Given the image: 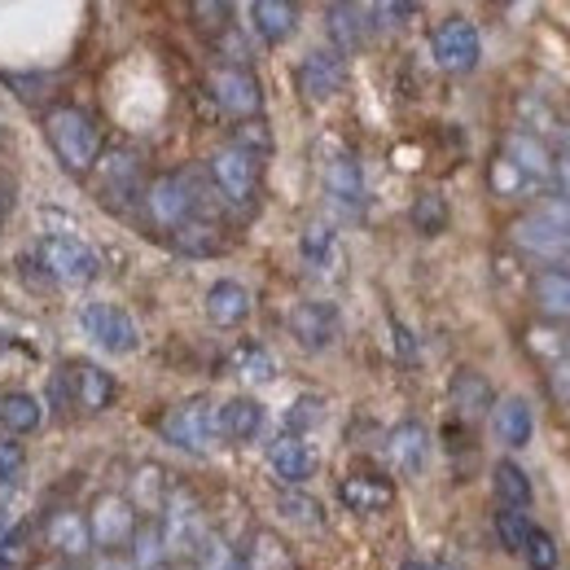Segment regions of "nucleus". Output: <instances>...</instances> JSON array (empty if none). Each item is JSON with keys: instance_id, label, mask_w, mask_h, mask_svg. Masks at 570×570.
Returning <instances> with one entry per match:
<instances>
[{"instance_id": "09e8293b", "label": "nucleus", "mask_w": 570, "mask_h": 570, "mask_svg": "<svg viewBox=\"0 0 570 570\" xmlns=\"http://www.w3.org/2000/svg\"><path fill=\"white\" fill-rule=\"evenodd\" d=\"M4 531H9V518H4V509H0V540H4Z\"/></svg>"}, {"instance_id": "c756f323", "label": "nucleus", "mask_w": 570, "mask_h": 570, "mask_svg": "<svg viewBox=\"0 0 570 570\" xmlns=\"http://www.w3.org/2000/svg\"><path fill=\"white\" fill-rule=\"evenodd\" d=\"M452 404L465 413V417H483L492 409V386L474 373V368H461L452 377Z\"/></svg>"}, {"instance_id": "8fccbe9b", "label": "nucleus", "mask_w": 570, "mask_h": 570, "mask_svg": "<svg viewBox=\"0 0 570 570\" xmlns=\"http://www.w3.org/2000/svg\"><path fill=\"white\" fill-rule=\"evenodd\" d=\"M0 194H4V185H0ZM0 224H4V198H0Z\"/></svg>"}, {"instance_id": "cd10ccee", "label": "nucleus", "mask_w": 570, "mask_h": 570, "mask_svg": "<svg viewBox=\"0 0 570 570\" xmlns=\"http://www.w3.org/2000/svg\"><path fill=\"white\" fill-rule=\"evenodd\" d=\"M45 422V409H40V400L36 395H27V391H9L4 400H0V426L9 439H22V434H36Z\"/></svg>"}, {"instance_id": "f8f14e48", "label": "nucleus", "mask_w": 570, "mask_h": 570, "mask_svg": "<svg viewBox=\"0 0 570 570\" xmlns=\"http://www.w3.org/2000/svg\"><path fill=\"white\" fill-rule=\"evenodd\" d=\"M343 83H347V62L338 49H316L298 62V92L307 101H330L343 92Z\"/></svg>"}, {"instance_id": "ea45409f", "label": "nucleus", "mask_w": 570, "mask_h": 570, "mask_svg": "<svg viewBox=\"0 0 570 570\" xmlns=\"http://www.w3.org/2000/svg\"><path fill=\"white\" fill-rule=\"evenodd\" d=\"M22 465H27V448L4 434V439H0V483H13V479L22 474Z\"/></svg>"}, {"instance_id": "603ef678", "label": "nucleus", "mask_w": 570, "mask_h": 570, "mask_svg": "<svg viewBox=\"0 0 570 570\" xmlns=\"http://www.w3.org/2000/svg\"><path fill=\"white\" fill-rule=\"evenodd\" d=\"M567 277H570V255H567Z\"/></svg>"}, {"instance_id": "c03bdc74", "label": "nucleus", "mask_w": 570, "mask_h": 570, "mask_svg": "<svg viewBox=\"0 0 570 570\" xmlns=\"http://www.w3.org/2000/svg\"><path fill=\"white\" fill-rule=\"evenodd\" d=\"M553 180H558V189H562V198L570 203V158H553Z\"/></svg>"}, {"instance_id": "bb28decb", "label": "nucleus", "mask_w": 570, "mask_h": 570, "mask_svg": "<svg viewBox=\"0 0 570 570\" xmlns=\"http://www.w3.org/2000/svg\"><path fill=\"white\" fill-rule=\"evenodd\" d=\"M338 500H343L352 513H377V509H386V504L395 500V488H391L386 479L352 474V479H343V488H338Z\"/></svg>"}, {"instance_id": "f257e3e1", "label": "nucleus", "mask_w": 570, "mask_h": 570, "mask_svg": "<svg viewBox=\"0 0 570 570\" xmlns=\"http://www.w3.org/2000/svg\"><path fill=\"white\" fill-rule=\"evenodd\" d=\"M45 132H49L53 154L62 158V167H71V171L97 167V158H101V128H97V119H92L88 110H79V106H58V110H49Z\"/></svg>"}, {"instance_id": "a19ab883", "label": "nucleus", "mask_w": 570, "mask_h": 570, "mask_svg": "<svg viewBox=\"0 0 570 570\" xmlns=\"http://www.w3.org/2000/svg\"><path fill=\"white\" fill-rule=\"evenodd\" d=\"M237 149H246V154H268L273 149V137H268V124H259V119H246L242 128H237Z\"/></svg>"}, {"instance_id": "f704fd0d", "label": "nucleus", "mask_w": 570, "mask_h": 570, "mask_svg": "<svg viewBox=\"0 0 570 570\" xmlns=\"http://www.w3.org/2000/svg\"><path fill=\"white\" fill-rule=\"evenodd\" d=\"M413 224H417V233H422V237H439V233H443V224H448V207H443V198H439V194H422V198L413 203Z\"/></svg>"}, {"instance_id": "39448f33", "label": "nucleus", "mask_w": 570, "mask_h": 570, "mask_svg": "<svg viewBox=\"0 0 570 570\" xmlns=\"http://www.w3.org/2000/svg\"><path fill=\"white\" fill-rule=\"evenodd\" d=\"M158 434L180 452H212L215 443V409L207 400H185L163 413Z\"/></svg>"}, {"instance_id": "3c124183", "label": "nucleus", "mask_w": 570, "mask_h": 570, "mask_svg": "<svg viewBox=\"0 0 570 570\" xmlns=\"http://www.w3.org/2000/svg\"><path fill=\"white\" fill-rule=\"evenodd\" d=\"M36 570H62V567H53V562H45V567H36Z\"/></svg>"}, {"instance_id": "5701e85b", "label": "nucleus", "mask_w": 570, "mask_h": 570, "mask_svg": "<svg viewBox=\"0 0 570 570\" xmlns=\"http://www.w3.org/2000/svg\"><path fill=\"white\" fill-rule=\"evenodd\" d=\"M49 549L62 558H88L92 535H88V518L75 509H58L49 513Z\"/></svg>"}, {"instance_id": "4468645a", "label": "nucleus", "mask_w": 570, "mask_h": 570, "mask_svg": "<svg viewBox=\"0 0 570 570\" xmlns=\"http://www.w3.org/2000/svg\"><path fill=\"white\" fill-rule=\"evenodd\" d=\"M325 198L343 215L364 212V171L352 154H334L325 163Z\"/></svg>"}, {"instance_id": "7ed1b4c3", "label": "nucleus", "mask_w": 570, "mask_h": 570, "mask_svg": "<svg viewBox=\"0 0 570 570\" xmlns=\"http://www.w3.org/2000/svg\"><path fill=\"white\" fill-rule=\"evenodd\" d=\"M36 259L40 268L62 285H88L97 273H101V259L88 242H79L71 233H49L40 246H36Z\"/></svg>"}, {"instance_id": "a878e982", "label": "nucleus", "mask_w": 570, "mask_h": 570, "mask_svg": "<svg viewBox=\"0 0 570 570\" xmlns=\"http://www.w3.org/2000/svg\"><path fill=\"white\" fill-rule=\"evenodd\" d=\"M250 22H255L259 40L282 45V40L294 36V27H298V9L289 0H259V4H250Z\"/></svg>"}, {"instance_id": "e433bc0d", "label": "nucleus", "mask_w": 570, "mask_h": 570, "mask_svg": "<svg viewBox=\"0 0 570 570\" xmlns=\"http://www.w3.org/2000/svg\"><path fill=\"white\" fill-rule=\"evenodd\" d=\"M282 513L289 522H298V527H321L325 522V513H321V500L303 497V492H285L282 497Z\"/></svg>"}, {"instance_id": "4be33fe9", "label": "nucleus", "mask_w": 570, "mask_h": 570, "mask_svg": "<svg viewBox=\"0 0 570 570\" xmlns=\"http://www.w3.org/2000/svg\"><path fill=\"white\" fill-rule=\"evenodd\" d=\"M492 426H497V439L504 448H527L535 434V413L522 395H509L492 409Z\"/></svg>"}, {"instance_id": "423d86ee", "label": "nucleus", "mask_w": 570, "mask_h": 570, "mask_svg": "<svg viewBox=\"0 0 570 570\" xmlns=\"http://www.w3.org/2000/svg\"><path fill=\"white\" fill-rule=\"evenodd\" d=\"M158 535L167 553H194L203 549V504L194 500V492L176 488L171 497L163 500V518H158Z\"/></svg>"}, {"instance_id": "7c9ffc66", "label": "nucleus", "mask_w": 570, "mask_h": 570, "mask_svg": "<svg viewBox=\"0 0 570 570\" xmlns=\"http://www.w3.org/2000/svg\"><path fill=\"white\" fill-rule=\"evenodd\" d=\"M492 488H497V497L504 509H527L531 504V479H527V470L522 465H513V461H500L497 470H492Z\"/></svg>"}, {"instance_id": "f03ea898", "label": "nucleus", "mask_w": 570, "mask_h": 570, "mask_svg": "<svg viewBox=\"0 0 570 570\" xmlns=\"http://www.w3.org/2000/svg\"><path fill=\"white\" fill-rule=\"evenodd\" d=\"M79 330L88 334L92 347L110 352V356H132L141 347V330L137 321L119 307V303H106V298H92L79 307Z\"/></svg>"}, {"instance_id": "79ce46f5", "label": "nucleus", "mask_w": 570, "mask_h": 570, "mask_svg": "<svg viewBox=\"0 0 570 570\" xmlns=\"http://www.w3.org/2000/svg\"><path fill=\"white\" fill-rule=\"evenodd\" d=\"M321 422V400L316 395H303V400H294V409L285 413V426H289V434L294 430H307Z\"/></svg>"}, {"instance_id": "de8ad7c7", "label": "nucleus", "mask_w": 570, "mask_h": 570, "mask_svg": "<svg viewBox=\"0 0 570 570\" xmlns=\"http://www.w3.org/2000/svg\"><path fill=\"white\" fill-rule=\"evenodd\" d=\"M400 570H448V567H430V562H404Z\"/></svg>"}, {"instance_id": "a18cd8bd", "label": "nucleus", "mask_w": 570, "mask_h": 570, "mask_svg": "<svg viewBox=\"0 0 570 570\" xmlns=\"http://www.w3.org/2000/svg\"><path fill=\"white\" fill-rule=\"evenodd\" d=\"M553 382H558V395L570 404V352H567V360L558 364V373H553Z\"/></svg>"}, {"instance_id": "ddd939ff", "label": "nucleus", "mask_w": 570, "mask_h": 570, "mask_svg": "<svg viewBox=\"0 0 570 570\" xmlns=\"http://www.w3.org/2000/svg\"><path fill=\"white\" fill-rule=\"evenodd\" d=\"M268 465L285 488H303L316 474V452L303 434H282V439L268 443Z\"/></svg>"}, {"instance_id": "6ab92c4d", "label": "nucleus", "mask_w": 570, "mask_h": 570, "mask_svg": "<svg viewBox=\"0 0 570 570\" xmlns=\"http://www.w3.org/2000/svg\"><path fill=\"white\" fill-rule=\"evenodd\" d=\"M386 452L395 461L400 474H422L430 461V434L422 422H400L386 439Z\"/></svg>"}, {"instance_id": "20e7f679", "label": "nucleus", "mask_w": 570, "mask_h": 570, "mask_svg": "<svg viewBox=\"0 0 570 570\" xmlns=\"http://www.w3.org/2000/svg\"><path fill=\"white\" fill-rule=\"evenodd\" d=\"M212 185L219 189V198H224L228 207H237V212L255 207V198H259V163H255V154H246V149H237V145L215 149Z\"/></svg>"}, {"instance_id": "72a5a7b5", "label": "nucleus", "mask_w": 570, "mask_h": 570, "mask_svg": "<svg viewBox=\"0 0 570 570\" xmlns=\"http://www.w3.org/2000/svg\"><path fill=\"white\" fill-rule=\"evenodd\" d=\"M531 531H535V527H531V518H527L522 509H500L497 513V535L509 553H522L527 540H531Z\"/></svg>"}, {"instance_id": "c9c22d12", "label": "nucleus", "mask_w": 570, "mask_h": 570, "mask_svg": "<svg viewBox=\"0 0 570 570\" xmlns=\"http://www.w3.org/2000/svg\"><path fill=\"white\" fill-rule=\"evenodd\" d=\"M233 364L250 377V382H268L273 373H277V360L268 356L264 347H255V343H246V347H237V356H233Z\"/></svg>"}, {"instance_id": "4c0bfd02", "label": "nucleus", "mask_w": 570, "mask_h": 570, "mask_svg": "<svg viewBox=\"0 0 570 570\" xmlns=\"http://www.w3.org/2000/svg\"><path fill=\"white\" fill-rule=\"evenodd\" d=\"M522 558L531 562V570H553L558 567V544H553V535L535 527L531 540H527V549H522Z\"/></svg>"}, {"instance_id": "9b49d317", "label": "nucleus", "mask_w": 570, "mask_h": 570, "mask_svg": "<svg viewBox=\"0 0 570 570\" xmlns=\"http://www.w3.org/2000/svg\"><path fill=\"white\" fill-rule=\"evenodd\" d=\"M212 97L215 106L233 119H255L259 106H264V92H259V79L246 71V67H219L212 71Z\"/></svg>"}, {"instance_id": "393cba45", "label": "nucleus", "mask_w": 570, "mask_h": 570, "mask_svg": "<svg viewBox=\"0 0 570 570\" xmlns=\"http://www.w3.org/2000/svg\"><path fill=\"white\" fill-rule=\"evenodd\" d=\"M298 255H303L307 268H316V273H334V268H338V233H334L330 224L312 219V224L303 228V237H298Z\"/></svg>"}, {"instance_id": "f3484780", "label": "nucleus", "mask_w": 570, "mask_h": 570, "mask_svg": "<svg viewBox=\"0 0 570 570\" xmlns=\"http://www.w3.org/2000/svg\"><path fill=\"white\" fill-rule=\"evenodd\" d=\"M259 430H264V404L250 395H233L215 409V434H224L233 443H250V439H259Z\"/></svg>"}, {"instance_id": "9d476101", "label": "nucleus", "mask_w": 570, "mask_h": 570, "mask_svg": "<svg viewBox=\"0 0 570 570\" xmlns=\"http://www.w3.org/2000/svg\"><path fill=\"white\" fill-rule=\"evenodd\" d=\"M289 334L307 352H330L338 343V334H343V312L334 303H325V298H307V303H298L289 312Z\"/></svg>"}, {"instance_id": "c85d7f7f", "label": "nucleus", "mask_w": 570, "mask_h": 570, "mask_svg": "<svg viewBox=\"0 0 570 570\" xmlns=\"http://www.w3.org/2000/svg\"><path fill=\"white\" fill-rule=\"evenodd\" d=\"M364 18H368V4H330V36H334L338 53L364 45V36L373 31V22H364Z\"/></svg>"}, {"instance_id": "aec40b11", "label": "nucleus", "mask_w": 570, "mask_h": 570, "mask_svg": "<svg viewBox=\"0 0 570 570\" xmlns=\"http://www.w3.org/2000/svg\"><path fill=\"white\" fill-rule=\"evenodd\" d=\"M250 307H255V298H250V289L242 282H215L207 289V316H212V325L219 330H237L246 316H250Z\"/></svg>"}, {"instance_id": "58836bf2", "label": "nucleus", "mask_w": 570, "mask_h": 570, "mask_svg": "<svg viewBox=\"0 0 570 570\" xmlns=\"http://www.w3.org/2000/svg\"><path fill=\"white\" fill-rule=\"evenodd\" d=\"M203 570H250L242 553H233L219 540H203Z\"/></svg>"}, {"instance_id": "b1692460", "label": "nucleus", "mask_w": 570, "mask_h": 570, "mask_svg": "<svg viewBox=\"0 0 570 570\" xmlns=\"http://www.w3.org/2000/svg\"><path fill=\"white\" fill-rule=\"evenodd\" d=\"M171 246L180 255H194V259H207V255H219L224 250V228L207 219V215H194L185 219L180 228H171Z\"/></svg>"}, {"instance_id": "1a4fd4ad", "label": "nucleus", "mask_w": 570, "mask_h": 570, "mask_svg": "<svg viewBox=\"0 0 570 570\" xmlns=\"http://www.w3.org/2000/svg\"><path fill=\"white\" fill-rule=\"evenodd\" d=\"M137 513H132V500H124L119 492H101L88 509V535L97 549H124L132 544L137 535Z\"/></svg>"}, {"instance_id": "412c9836", "label": "nucleus", "mask_w": 570, "mask_h": 570, "mask_svg": "<svg viewBox=\"0 0 570 570\" xmlns=\"http://www.w3.org/2000/svg\"><path fill=\"white\" fill-rule=\"evenodd\" d=\"M71 395L83 413H106L115 404V377L97 364H71Z\"/></svg>"}, {"instance_id": "473e14b6", "label": "nucleus", "mask_w": 570, "mask_h": 570, "mask_svg": "<svg viewBox=\"0 0 570 570\" xmlns=\"http://www.w3.org/2000/svg\"><path fill=\"white\" fill-rule=\"evenodd\" d=\"M132 570H163L167 562V549H163V535H158V522H145L132 535Z\"/></svg>"}, {"instance_id": "0eeeda50", "label": "nucleus", "mask_w": 570, "mask_h": 570, "mask_svg": "<svg viewBox=\"0 0 570 570\" xmlns=\"http://www.w3.org/2000/svg\"><path fill=\"white\" fill-rule=\"evenodd\" d=\"M145 212L154 224L163 228H180L185 219L198 215V185L189 171H176V176H158L149 189H145Z\"/></svg>"}, {"instance_id": "a211bd4d", "label": "nucleus", "mask_w": 570, "mask_h": 570, "mask_svg": "<svg viewBox=\"0 0 570 570\" xmlns=\"http://www.w3.org/2000/svg\"><path fill=\"white\" fill-rule=\"evenodd\" d=\"M101 194H106V203H115V207L141 198V163H137V154L119 149V154H110V158L101 163Z\"/></svg>"}, {"instance_id": "37998d69", "label": "nucleus", "mask_w": 570, "mask_h": 570, "mask_svg": "<svg viewBox=\"0 0 570 570\" xmlns=\"http://www.w3.org/2000/svg\"><path fill=\"white\" fill-rule=\"evenodd\" d=\"M540 215H544L553 228H562V233L570 237V203H567V198H549V203L540 207Z\"/></svg>"}, {"instance_id": "49530a36", "label": "nucleus", "mask_w": 570, "mask_h": 570, "mask_svg": "<svg viewBox=\"0 0 570 570\" xmlns=\"http://www.w3.org/2000/svg\"><path fill=\"white\" fill-rule=\"evenodd\" d=\"M88 570H132V562H124V558H115V553H110V558H97Z\"/></svg>"}, {"instance_id": "dca6fc26", "label": "nucleus", "mask_w": 570, "mask_h": 570, "mask_svg": "<svg viewBox=\"0 0 570 570\" xmlns=\"http://www.w3.org/2000/svg\"><path fill=\"white\" fill-rule=\"evenodd\" d=\"M513 242H518L527 255H540V259H549V264H558V259L570 255V237L562 228H553L540 212L522 215V219L513 224Z\"/></svg>"}, {"instance_id": "6e6552de", "label": "nucleus", "mask_w": 570, "mask_h": 570, "mask_svg": "<svg viewBox=\"0 0 570 570\" xmlns=\"http://www.w3.org/2000/svg\"><path fill=\"white\" fill-rule=\"evenodd\" d=\"M430 53H434V62H439L443 71L465 75L479 67V58H483V40H479L474 22H465V18H448V22H439L434 36H430Z\"/></svg>"}, {"instance_id": "2eb2a0df", "label": "nucleus", "mask_w": 570, "mask_h": 570, "mask_svg": "<svg viewBox=\"0 0 570 570\" xmlns=\"http://www.w3.org/2000/svg\"><path fill=\"white\" fill-rule=\"evenodd\" d=\"M504 163H509L527 185L553 180V154H549V145L540 141V137H531V132H513V137L504 141Z\"/></svg>"}, {"instance_id": "2f4dec72", "label": "nucleus", "mask_w": 570, "mask_h": 570, "mask_svg": "<svg viewBox=\"0 0 570 570\" xmlns=\"http://www.w3.org/2000/svg\"><path fill=\"white\" fill-rule=\"evenodd\" d=\"M535 303L549 312V316H570V277L549 268L535 277Z\"/></svg>"}]
</instances>
